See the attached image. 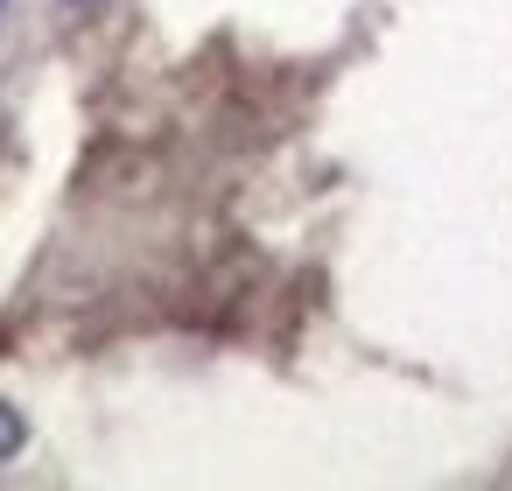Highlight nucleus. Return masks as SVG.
<instances>
[{
	"mask_svg": "<svg viewBox=\"0 0 512 491\" xmlns=\"http://www.w3.org/2000/svg\"><path fill=\"white\" fill-rule=\"evenodd\" d=\"M22 442H29V421H22V414H15L8 400H0V463H8V456H15Z\"/></svg>",
	"mask_w": 512,
	"mask_h": 491,
	"instance_id": "nucleus-1",
	"label": "nucleus"
}]
</instances>
